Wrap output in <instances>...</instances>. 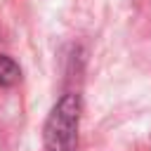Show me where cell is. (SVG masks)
<instances>
[{"label":"cell","mask_w":151,"mask_h":151,"mask_svg":"<svg viewBox=\"0 0 151 151\" xmlns=\"http://www.w3.org/2000/svg\"><path fill=\"white\" fill-rule=\"evenodd\" d=\"M78 120H80V101L76 94H64L50 111L42 139L47 151H73L78 144Z\"/></svg>","instance_id":"1"},{"label":"cell","mask_w":151,"mask_h":151,"mask_svg":"<svg viewBox=\"0 0 151 151\" xmlns=\"http://www.w3.org/2000/svg\"><path fill=\"white\" fill-rule=\"evenodd\" d=\"M19 78H21L19 64H17L12 57L0 54V85H2V87H9V85H14Z\"/></svg>","instance_id":"2"}]
</instances>
